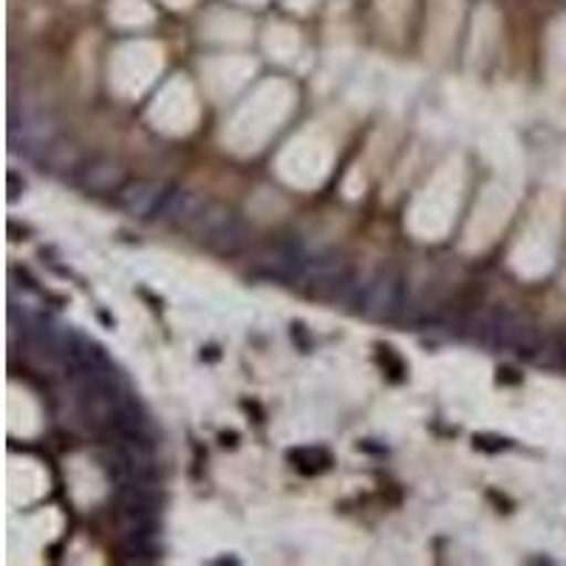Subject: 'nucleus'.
Instances as JSON below:
<instances>
[{"label": "nucleus", "instance_id": "nucleus-1", "mask_svg": "<svg viewBox=\"0 0 566 566\" xmlns=\"http://www.w3.org/2000/svg\"><path fill=\"white\" fill-rule=\"evenodd\" d=\"M193 232L210 247V250L221 252V255L241 252L250 244V232H247V227L241 224L227 207L212 205V201L207 205L205 216H201L199 224L193 227Z\"/></svg>", "mask_w": 566, "mask_h": 566}, {"label": "nucleus", "instance_id": "nucleus-2", "mask_svg": "<svg viewBox=\"0 0 566 566\" xmlns=\"http://www.w3.org/2000/svg\"><path fill=\"white\" fill-rule=\"evenodd\" d=\"M354 306H360L363 315L371 321H391L402 306V281L397 272H380L368 283H363L360 297Z\"/></svg>", "mask_w": 566, "mask_h": 566}, {"label": "nucleus", "instance_id": "nucleus-3", "mask_svg": "<svg viewBox=\"0 0 566 566\" xmlns=\"http://www.w3.org/2000/svg\"><path fill=\"white\" fill-rule=\"evenodd\" d=\"M479 337L495 348H513V352H535L538 335L530 323L515 315H495L479 326Z\"/></svg>", "mask_w": 566, "mask_h": 566}, {"label": "nucleus", "instance_id": "nucleus-4", "mask_svg": "<svg viewBox=\"0 0 566 566\" xmlns=\"http://www.w3.org/2000/svg\"><path fill=\"white\" fill-rule=\"evenodd\" d=\"M9 142L18 154L34 156V159H43L45 150L52 148L57 142V130L52 123H45L43 116L12 114V125H9Z\"/></svg>", "mask_w": 566, "mask_h": 566}, {"label": "nucleus", "instance_id": "nucleus-5", "mask_svg": "<svg viewBox=\"0 0 566 566\" xmlns=\"http://www.w3.org/2000/svg\"><path fill=\"white\" fill-rule=\"evenodd\" d=\"M207 205L210 201L201 199L199 193H187V190H170V193H165V199H161L159 205V219L170 221V224L176 227H185V230H193L196 224H199V219L205 216Z\"/></svg>", "mask_w": 566, "mask_h": 566}, {"label": "nucleus", "instance_id": "nucleus-6", "mask_svg": "<svg viewBox=\"0 0 566 566\" xmlns=\"http://www.w3.org/2000/svg\"><path fill=\"white\" fill-rule=\"evenodd\" d=\"M165 193L168 190L154 181H128L116 190V205L130 216H156Z\"/></svg>", "mask_w": 566, "mask_h": 566}, {"label": "nucleus", "instance_id": "nucleus-7", "mask_svg": "<svg viewBox=\"0 0 566 566\" xmlns=\"http://www.w3.org/2000/svg\"><path fill=\"white\" fill-rule=\"evenodd\" d=\"M77 181L91 193H111V190H119L125 185V170L108 159H91L83 161Z\"/></svg>", "mask_w": 566, "mask_h": 566}]
</instances>
